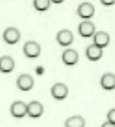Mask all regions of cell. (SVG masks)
<instances>
[{
  "label": "cell",
  "mask_w": 115,
  "mask_h": 127,
  "mask_svg": "<svg viewBox=\"0 0 115 127\" xmlns=\"http://www.w3.org/2000/svg\"><path fill=\"white\" fill-rule=\"evenodd\" d=\"M77 15L82 18V19H85V21H89L90 18L95 15V6L89 3V1H85V3H82V4H79V7H77Z\"/></svg>",
  "instance_id": "7a4b0ae2"
},
{
  "label": "cell",
  "mask_w": 115,
  "mask_h": 127,
  "mask_svg": "<svg viewBox=\"0 0 115 127\" xmlns=\"http://www.w3.org/2000/svg\"><path fill=\"white\" fill-rule=\"evenodd\" d=\"M23 54L28 59H37L41 54V45L35 41H28L23 45Z\"/></svg>",
  "instance_id": "6da1fadb"
},
{
  "label": "cell",
  "mask_w": 115,
  "mask_h": 127,
  "mask_svg": "<svg viewBox=\"0 0 115 127\" xmlns=\"http://www.w3.org/2000/svg\"><path fill=\"white\" fill-rule=\"evenodd\" d=\"M106 118H108V121H109V123L115 124V108H114V110H111V111H108Z\"/></svg>",
  "instance_id": "e0dca14e"
},
{
  "label": "cell",
  "mask_w": 115,
  "mask_h": 127,
  "mask_svg": "<svg viewBox=\"0 0 115 127\" xmlns=\"http://www.w3.org/2000/svg\"><path fill=\"white\" fill-rule=\"evenodd\" d=\"M77 31H79L80 37L89 38V37H93V34H95V25H93V22H90V21H83V22L79 24Z\"/></svg>",
  "instance_id": "277c9868"
},
{
  "label": "cell",
  "mask_w": 115,
  "mask_h": 127,
  "mask_svg": "<svg viewBox=\"0 0 115 127\" xmlns=\"http://www.w3.org/2000/svg\"><path fill=\"white\" fill-rule=\"evenodd\" d=\"M73 39H74V35H73V32L69 31V29H61V31H58V34H57V42H58L60 45H63V47L70 45V44L73 42Z\"/></svg>",
  "instance_id": "9c48e42d"
},
{
  "label": "cell",
  "mask_w": 115,
  "mask_h": 127,
  "mask_svg": "<svg viewBox=\"0 0 115 127\" xmlns=\"http://www.w3.org/2000/svg\"><path fill=\"white\" fill-rule=\"evenodd\" d=\"M85 124H86V121L82 115H71L64 123L66 127H85Z\"/></svg>",
  "instance_id": "9a60e30c"
},
{
  "label": "cell",
  "mask_w": 115,
  "mask_h": 127,
  "mask_svg": "<svg viewBox=\"0 0 115 127\" xmlns=\"http://www.w3.org/2000/svg\"><path fill=\"white\" fill-rule=\"evenodd\" d=\"M109 34L108 32H105V31H99V32H95L93 34V44L95 45H98L99 48H105V47H108L109 45Z\"/></svg>",
  "instance_id": "52a82bcc"
},
{
  "label": "cell",
  "mask_w": 115,
  "mask_h": 127,
  "mask_svg": "<svg viewBox=\"0 0 115 127\" xmlns=\"http://www.w3.org/2000/svg\"><path fill=\"white\" fill-rule=\"evenodd\" d=\"M50 3H51L50 0H34V7L38 12H45V10H48Z\"/></svg>",
  "instance_id": "2e32d148"
},
{
  "label": "cell",
  "mask_w": 115,
  "mask_h": 127,
  "mask_svg": "<svg viewBox=\"0 0 115 127\" xmlns=\"http://www.w3.org/2000/svg\"><path fill=\"white\" fill-rule=\"evenodd\" d=\"M3 39H4V42L6 44H9V45H13V44H16L19 39H21V32L16 29V28H6L4 29V32H3Z\"/></svg>",
  "instance_id": "3957f363"
},
{
  "label": "cell",
  "mask_w": 115,
  "mask_h": 127,
  "mask_svg": "<svg viewBox=\"0 0 115 127\" xmlns=\"http://www.w3.org/2000/svg\"><path fill=\"white\" fill-rule=\"evenodd\" d=\"M51 95H52V98L61 101L64 98H67V95H69V88H67L64 83H54L52 88H51Z\"/></svg>",
  "instance_id": "ba28073f"
},
{
  "label": "cell",
  "mask_w": 115,
  "mask_h": 127,
  "mask_svg": "<svg viewBox=\"0 0 115 127\" xmlns=\"http://www.w3.org/2000/svg\"><path fill=\"white\" fill-rule=\"evenodd\" d=\"M61 59H63L64 64H67V66H74V64L79 62V54H77V51L73 50V48H67V50H64V53L61 54Z\"/></svg>",
  "instance_id": "8fae6325"
},
{
  "label": "cell",
  "mask_w": 115,
  "mask_h": 127,
  "mask_svg": "<svg viewBox=\"0 0 115 127\" xmlns=\"http://www.w3.org/2000/svg\"><path fill=\"white\" fill-rule=\"evenodd\" d=\"M101 3L103 6H112V4H115V0H101Z\"/></svg>",
  "instance_id": "ac0fdd59"
},
{
  "label": "cell",
  "mask_w": 115,
  "mask_h": 127,
  "mask_svg": "<svg viewBox=\"0 0 115 127\" xmlns=\"http://www.w3.org/2000/svg\"><path fill=\"white\" fill-rule=\"evenodd\" d=\"M102 127H115V124H112V123H109V121H106V123H103Z\"/></svg>",
  "instance_id": "d6986e66"
},
{
  "label": "cell",
  "mask_w": 115,
  "mask_h": 127,
  "mask_svg": "<svg viewBox=\"0 0 115 127\" xmlns=\"http://www.w3.org/2000/svg\"><path fill=\"white\" fill-rule=\"evenodd\" d=\"M51 3H55V4H58V3H63L64 0H50Z\"/></svg>",
  "instance_id": "ffe728a7"
},
{
  "label": "cell",
  "mask_w": 115,
  "mask_h": 127,
  "mask_svg": "<svg viewBox=\"0 0 115 127\" xmlns=\"http://www.w3.org/2000/svg\"><path fill=\"white\" fill-rule=\"evenodd\" d=\"M15 69V60L9 56L0 57V72L1 73H10Z\"/></svg>",
  "instance_id": "7c38bea8"
},
{
  "label": "cell",
  "mask_w": 115,
  "mask_h": 127,
  "mask_svg": "<svg viewBox=\"0 0 115 127\" xmlns=\"http://www.w3.org/2000/svg\"><path fill=\"white\" fill-rule=\"evenodd\" d=\"M86 57L89 59L90 62H98L102 57V48H99L98 45L92 44L86 48Z\"/></svg>",
  "instance_id": "5bb4252c"
},
{
  "label": "cell",
  "mask_w": 115,
  "mask_h": 127,
  "mask_svg": "<svg viewBox=\"0 0 115 127\" xmlns=\"http://www.w3.org/2000/svg\"><path fill=\"white\" fill-rule=\"evenodd\" d=\"M16 85H18V88L21 89V91H31V89L34 88V77L31 76V75H21V76L18 77V80H16Z\"/></svg>",
  "instance_id": "8992f818"
},
{
  "label": "cell",
  "mask_w": 115,
  "mask_h": 127,
  "mask_svg": "<svg viewBox=\"0 0 115 127\" xmlns=\"http://www.w3.org/2000/svg\"><path fill=\"white\" fill-rule=\"evenodd\" d=\"M44 113V107H42V104L38 101H32L28 104V110H26V114L29 115V117H32V118H38L41 117Z\"/></svg>",
  "instance_id": "30bf717a"
},
{
  "label": "cell",
  "mask_w": 115,
  "mask_h": 127,
  "mask_svg": "<svg viewBox=\"0 0 115 127\" xmlns=\"http://www.w3.org/2000/svg\"><path fill=\"white\" fill-rule=\"evenodd\" d=\"M26 110H28V104L23 101H15L10 107V114L15 118H22L26 115Z\"/></svg>",
  "instance_id": "5b68a950"
},
{
  "label": "cell",
  "mask_w": 115,
  "mask_h": 127,
  "mask_svg": "<svg viewBox=\"0 0 115 127\" xmlns=\"http://www.w3.org/2000/svg\"><path fill=\"white\" fill-rule=\"evenodd\" d=\"M101 86L105 91H112L115 89V75L114 73H105L101 77Z\"/></svg>",
  "instance_id": "4fadbf2b"
}]
</instances>
